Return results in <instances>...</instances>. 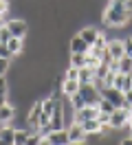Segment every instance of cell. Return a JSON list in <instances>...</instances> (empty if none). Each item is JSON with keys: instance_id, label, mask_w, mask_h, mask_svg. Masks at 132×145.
Instances as JSON below:
<instances>
[{"instance_id": "obj_8", "label": "cell", "mask_w": 132, "mask_h": 145, "mask_svg": "<svg viewBox=\"0 0 132 145\" xmlns=\"http://www.w3.org/2000/svg\"><path fill=\"white\" fill-rule=\"evenodd\" d=\"M112 86L117 88V90H121V92L132 90V75H123V72H117V75H114Z\"/></svg>"}, {"instance_id": "obj_29", "label": "cell", "mask_w": 132, "mask_h": 145, "mask_svg": "<svg viewBox=\"0 0 132 145\" xmlns=\"http://www.w3.org/2000/svg\"><path fill=\"white\" fill-rule=\"evenodd\" d=\"M9 11V0H0V16H5Z\"/></svg>"}, {"instance_id": "obj_31", "label": "cell", "mask_w": 132, "mask_h": 145, "mask_svg": "<svg viewBox=\"0 0 132 145\" xmlns=\"http://www.w3.org/2000/svg\"><path fill=\"white\" fill-rule=\"evenodd\" d=\"M68 145H88V138H86V141H70Z\"/></svg>"}, {"instance_id": "obj_32", "label": "cell", "mask_w": 132, "mask_h": 145, "mask_svg": "<svg viewBox=\"0 0 132 145\" xmlns=\"http://www.w3.org/2000/svg\"><path fill=\"white\" fill-rule=\"evenodd\" d=\"M40 145H51V143L46 141V136H42V141H40Z\"/></svg>"}, {"instance_id": "obj_13", "label": "cell", "mask_w": 132, "mask_h": 145, "mask_svg": "<svg viewBox=\"0 0 132 145\" xmlns=\"http://www.w3.org/2000/svg\"><path fill=\"white\" fill-rule=\"evenodd\" d=\"M88 48H90V46H88L79 35H73L68 40V53H88Z\"/></svg>"}, {"instance_id": "obj_28", "label": "cell", "mask_w": 132, "mask_h": 145, "mask_svg": "<svg viewBox=\"0 0 132 145\" xmlns=\"http://www.w3.org/2000/svg\"><path fill=\"white\" fill-rule=\"evenodd\" d=\"M123 53L128 55V57H132V37L123 40Z\"/></svg>"}, {"instance_id": "obj_3", "label": "cell", "mask_w": 132, "mask_h": 145, "mask_svg": "<svg viewBox=\"0 0 132 145\" xmlns=\"http://www.w3.org/2000/svg\"><path fill=\"white\" fill-rule=\"evenodd\" d=\"M5 24H7L9 33L13 37H22V40H24V37L29 35V22L22 20V18H9Z\"/></svg>"}, {"instance_id": "obj_23", "label": "cell", "mask_w": 132, "mask_h": 145, "mask_svg": "<svg viewBox=\"0 0 132 145\" xmlns=\"http://www.w3.org/2000/svg\"><path fill=\"white\" fill-rule=\"evenodd\" d=\"M40 141H42V134H40V132H31L24 145H40Z\"/></svg>"}, {"instance_id": "obj_6", "label": "cell", "mask_w": 132, "mask_h": 145, "mask_svg": "<svg viewBox=\"0 0 132 145\" xmlns=\"http://www.w3.org/2000/svg\"><path fill=\"white\" fill-rule=\"evenodd\" d=\"M97 114H99V110H97V106H84V108H79L73 112V121H77V123H84V121H88V119H97Z\"/></svg>"}, {"instance_id": "obj_34", "label": "cell", "mask_w": 132, "mask_h": 145, "mask_svg": "<svg viewBox=\"0 0 132 145\" xmlns=\"http://www.w3.org/2000/svg\"><path fill=\"white\" fill-rule=\"evenodd\" d=\"M130 37H132V35H130Z\"/></svg>"}, {"instance_id": "obj_24", "label": "cell", "mask_w": 132, "mask_h": 145, "mask_svg": "<svg viewBox=\"0 0 132 145\" xmlns=\"http://www.w3.org/2000/svg\"><path fill=\"white\" fill-rule=\"evenodd\" d=\"M11 59H2L0 57V77H5V75H9V68H11Z\"/></svg>"}, {"instance_id": "obj_21", "label": "cell", "mask_w": 132, "mask_h": 145, "mask_svg": "<svg viewBox=\"0 0 132 145\" xmlns=\"http://www.w3.org/2000/svg\"><path fill=\"white\" fill-rule=\"evenodd\" d=\"M117 66H119V72H123V75H132V57L123 55L121 59H117Z\"/></svg>"}, {"instance_id": "obj_10", "label": "cell", "mask_w": 132, "mask_h": 145, "mask_svg": "<svg viewBox=\"0 0 132 145\" xmlns=\"http://www.w3.org/2000/svg\"><path fill=\"white\" fill-rule=\"evenodd\" d=\"M99 33H101V31H99L97 27H81V29H79V33H77V35L81 37V40H84V42H86L88 46H93Z\"/></svg>"}, {"instance_id": "obj_12", "label": "cell", "mask_w": 132, "mask_h": 145, "mask_svg": "<svg viewBox=\"0 0 132 145\" xmlns=\"http://www.w3.org/2000/svg\"><path fill=\"white\" fill-rule=\"evenodd\" d=\"M106 48H108V53H110V57H112V62H117V59H121L123 55V40H110L108 44H106Z\"/></svg>"}, {"instance_id": "obj_7", "label": "cell", "mask_w": 132, "mask_h": 145, "mask_svg": "<svg viewBox=\"0 0 132 145\" xmlns=\"http://www.w3.org/2000/svg\"><path fill=\"white\" fill-rule=\"evenodd\" d=\"M66 134H68V143L70 141H86L88 138L86 130H84L81 123H77V121H70L68 125H66Z\"/></svg>"}, {"instance_id": "obj_26", "label": "cell", "mask_w": 132, "mask_h": 145, "mask_svg": "<svg viewBox=\"0 0 132 145\" xmlns=\"http://www.w3.org/2000/svg\"><path fill=\"white\" fill-rule=\"evenodd\" d=\"M77 75H79V68H75V66H68V68L64 71V77H66V79H77Z\"/></svg>"}, {"instance_id": "obj_5", "label": "cell", "mask_w": 132, "mask_h": 145, "mask_svg": "<svg viewBox=\"0 0 132 145\" xmlns=\"http://www.w3.org/2000/svg\"><path fill=\"white\" fill-rule=\"evenodd\" d=\"M79 95H81L84 101L90 103V106H97V101L101 99V90L95 88L93 84H79Z\"/></svg>"}, {"instance_id": "obj_25", "label": "cell", "mask_w": 132, "mask_h": 145, "mask_svg": "<svg viewBox=\"0 0 132 145\" xmlns=\"http://www.w3.org/2000/svg\"><path fill=\"white\" fill-rule=\"evenodd\" d=\"M0 57H2V59H11V57H13V53L9 51V46L5 44V42H0Z\"/></svg>"}, {"instance_id": "obj_27", "label": "cell", "mask_w": 132, "mask_h": 145, "mask_svg": "<svg viewBox=\"0 0 132 145\" xmlns=\"http://www.w3.org/2000/svg\"><path fill=\"white\" fill-rule=\"evenodd\" d=\"M9 40H11V33H9L7 24H5V27H0V42H5V44H7Z\"/></svg>"}, {"instance_id": "obj_19", "label": "cell", "mask_w": 132, "mask_h": 145, "mask_svg": "<svg viewBox=\"0 0 132 145\" xmlns=\"http://www.w3.org/2000/svg\"><path fill=\"white\" fill-rule=\"evenodd\" d=\"M81 127L86 130V134H97V132L101 134V123H99L97 119H88V121H84Z\"/></svg>"}, {"instance_id": "obj_18", "label": "cell", "mask_w": 132, "mask_h": 145, "mask_svg": "<svg viewBox=\"0 0 132 145\" xmlns=\"http://www.w3.org/2000/svg\"><path fill=\"white\" fill-rule=\"evenodd\" d=\"M68 66H75V68L86 66V53H68Z\"/></svg>"}, {"instance_id": "obj_33", "label": "cell", "mask_w": 132, "mask_h": 145, "mask_svg": "<svg viewBox=\"0 0 132 145\" xmlns=\"http://www.w3.org/2000/svg\"><path fill=\"white\" fill-rule=\"evenodd\" d=\"M0 125H2V123H0Z\"/></svg>"}, {"instance_id": "obj_15", "label": "cell", "mask_w": 132, "mask_h": 145, "mask_svg": "<svg viewBox=\"0 0 132 145\" xmlns=\"http://www.w3.org/2000/svg\"><path fill=\"white\" fill-rule=\"evenodd\" d=\"M18 110L11 106V103H5V106H0V123L5 125V123H11L13 119H16Z\"/></svg>"}, {"instance_id": "obj_11", "label": "cell", "mask_w": 132, "mask_h": 145, "mask_svg": "<svg viewBox=\"0 0 132 145\" xmlns=\"http://www.w3.org/2000/svg\"><path fill=\"white\" fill-rule=\"evenodd\" d=\"M60 90H62V95H64V97H70V95L79 92V82H77V79H66V77L62 75Z\"/></svg>"}, {"instance_id": "obj_9", "label": "cell", "mask_w": 132, "mask_h": 145, "mask_svg": "<svg viewBox=\"0 0 132 145\" xmlns=\"http://www.w3.org/2000/svg\"><path fill=\"white\" fill-rule=\"evenodd\" d=\"M46 141L51 145H68V134H66V127L64 130H51L46 134Z\"/></svg>"}, {"instance_id": "obj_20", "label": "cell", "mask_w": 132, "mask_h": 145, "mask_svg": "<svg viewBox=\"0 0 132 145\" xmlns=\"http://www.w3.org/2000/svg\"><path fill=\"white\" fill-rule=\"evenodd\" d=\"M31 132H33L31 127H26V130H20V127H16V134H13V145H24Z\"/></svg>"}, {"instance_id": "obj_4", "label": "cell", "mask_w": 132, "mask_h": 145, "mask_svg": "<svg viewBox=\"0 0 132 145\" xmlns=\"http://www.w3.org/2000/svg\"><path fill=\"white\" fill-rule=\"evenodd\" d=\"M128 119H130V108H114V112L108 119V123H110L112 130H123Z\"/></svg>"}, {"instance_id": "obj_22", "label": "cell", "mask_w": 132, "mask_h": 145, "mask_svg": "<svg viewBox=\"0 0 132 145\" xmlns=\"http://www.w3.org/2000/svg\"><path fill=\"white\" fill-rule=\"evenodd\" d=\"M97 110H99V112H104V114H112V112H114V103H110L108 99L101 97V99L97 101Z\"/></svg>"}, {"instance_id": "obj_14", "label": "cell", "mask_w": 132, "mask_h": 145, "mask_svg": "<svg viewBox=\"0 0 132 145\" xmlns=\"http://www.w3.org/2000/svg\"><path fill=\"white\" fill-rule=\"evenodd\" d=\"M13 134H16V127L5 123L0 125V145H13Z\"/></svg>"}, {"instance_id": "obj_17", "label": "cell", "mask_w": 132, "mask_h": 145, "mask_svg": "<svg viewBox=\"0 0 132 145\" xmlns=\"http://www.w3.org/2000/svg\"><path fill=\"white\" fill-rule=\"evenodd\" d=\"M95 77V68H88V66H81L79 68V75H77V82L79 84H90Z\"/></svg>"}, {"instance_id": "obj_30", "label": "cell", "mask_w": 132, "mask_h": 145, "mask_svg": "<svg viewBox=\"0 0 132 145\" xmlns=\"http://www.w3.org/2000/svg\"><path fill=\"white\" fill-rule=\"evenodd\" d=\"M119 145H132V136H125V138H123Z\"/></svg>"}, {"instance_id": "obj_16", "label": "cell", "mask_w": 132, "mask_h": 145, "mask_svg": "<svg viewBox=\"0 0 132 145\" xmlns=\"http://www.w3.org/2000/svg\"><path fill=\"white\" fill-rule=\"evenodd\" d=\"M7 46H9V51H11L13 55H22V51H24V40L11 35V40L7 42Z\"/></svg>"}, {"instance_id": "obj_2", "label": "cell", "mask_w": 132, "mask_h": 145, "mask_svg": "<svg viewBox=\"0 0 132 145\" xmlns=\"http://www.w3.org/2000/svg\"><path fill=\"white\" fill-rule=\"evenodd\" d=\"M101 97L108 99L110 103H114V108H130L128 101H125V92L117 90L114 86H106V88H101Z\"/></svg>"}, {"instance_id": "obj_1", "label": "cell", "mask_w": 132, "mask_h": 145, "mask_svg": "<svg viewBox=\"0 0 132 145\" xmlns=\"http://www.w3.org/2000/svg\"><path fill=\"white\" fill-rule=\"evenodd\" d=\"M132 20V0H110L101 11L106 27H125Z\"/></svg>"}]
</instances>
